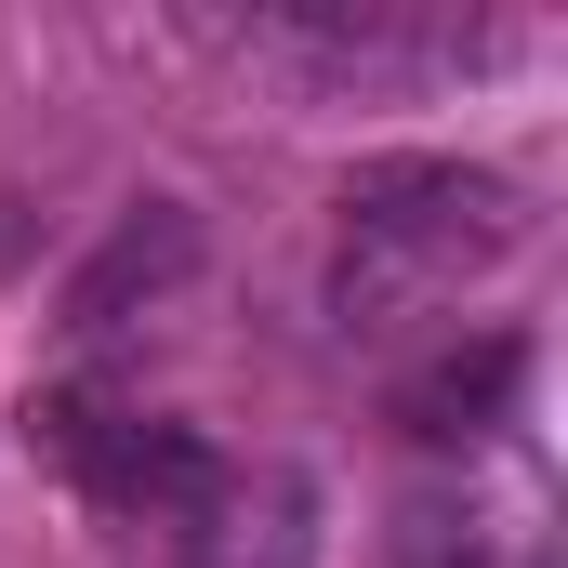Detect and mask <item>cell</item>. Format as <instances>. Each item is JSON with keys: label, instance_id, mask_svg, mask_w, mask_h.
Listing matches in <instances>:
<instances>
[{"label": "cell", "instance_id": "obj_3", "mask_svg": "<svg viewBox=\"0 0 568 568\" xmlns=\"http://www.w3.org/2000/svg\"><path fill=\"white\" fill-rule=\"evenodd\" d=\"M172 568H317V489L291 463H212L172 529Z\"/></svg>", "mask_w": 568, "mask_h": 568}, {"label": "cell", "instance_id": "obj_6", "mask_svg": "<svg viewBox=\"0 0 568 568\" xmlns=\"http://www.w3.org/2000/svg\"><path fill=\"white\" fill-rule=\"evenodd\" d=\"M397 568H476V529H463L449 503H410V516H397Z\"/></svg>", "mask_w": 568, "mask_h": 568}, {"label": "cell", "instance_id": "obj_5", "mask_svg": "<svg viewBox=\"0 0 568 568\" xmlns=\"http://www.w3.org/2000/svg\"><path fill=\"white\" fill-rule=\"evenodd\" d=\"M185 265H199V225H185L172 199H145L133 225H120V239H106V252L67 278V331H106V317H133V291H172Z\"/></svg>", "mask_w": 568, "mask_h": 568}, {"label": "cell", "instance_id": "obj_4", "mask_svg": "<svg viewBox=\"0 0 568 568\" xmlns=\"http://www.w3.org/2000/svg\"><path fill=\"white\" fill-rule=\"evenodd\" d=\"M516 384H529V344H516V331H476V344H449L436 371L397 384V424L436 436V449H463V436H489L516 410Z\"/></svg>", "mask_w": 568, "mask_h": 568}, {"label": "cell", "instance_id": "obj_1", "mask_svg": "<svg viewBox=\"0 0 568 568\" xmlns=\"http://www.w3.org/2000/svg\"><path fill=\"white\" fill-rule=\"evenodd\" d=\"M529 239V199L503 172H463V159H397L344 199V265H331V304L357 331L384 317H424L449 291H476L503 252Z\"/></svg>", "mask_w": 568, "mask_h": 568}, {"label": "cell", "instance_id": "obj_2", "mask_svg": "<svg viewBox=\"0 0 568 568\" xmlns=\"http://www.w3.org/2000/svg\"><path fill=\"white\" fill-rule=\"evenodd\" d=\"M40 449L93 489V503H120V516H159V529H185V503L212 489V449L185 424H159V410H106V397H40L27 410Z\"/></svg>", "mask_w": 568, "mask_h": 568}]
</instances>
